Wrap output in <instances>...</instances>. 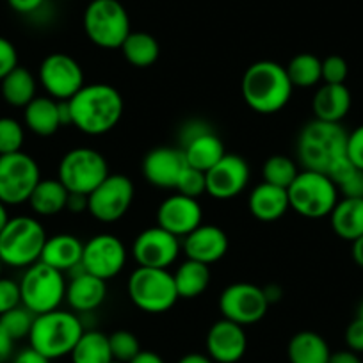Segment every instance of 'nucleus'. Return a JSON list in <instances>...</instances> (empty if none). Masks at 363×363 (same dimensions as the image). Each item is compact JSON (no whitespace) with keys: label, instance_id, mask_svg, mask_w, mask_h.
<instances>
[{"label":"nucleus","instance_id":"obj_1","mask_svg":"<svg viewBox=\"0 0 363 363\" xmlns=\"http://www.w3.org/2000/svg\"><path fill=\"white\" fill-rule=\"evenodd\" d=\"M72 127L86 135H104L121 121L125 102L120 91L111 84H86L68 100Z\"/></svg>","mask_w":363,"mask_h":363},{"label":"nucleus","instance_id":"obj_2","mask_svg":"<svg viewBox=\"0 0 363 363\" xmlns=\"http://www.w3.org/2000/svg\"><path fill=\"white\" fill-rule=\"evenodd\" d=\"M240 91L251 111L277 114L289 104L294 86L285 66L274 61H258L244 72Z\"/></svg>","mask_w":363,"mask_h":363},{"label":"nucleus","instance_id":"obj_3","mask_svg":"<svg viewBox=\"0 0 363 363\" xmlns=\"http://www.w3.org/2000/svg\"><path fill=\"white\" fill-rule=\"evenodd\" d=\"M347 132L340 123H328L313 118L301 128L296 141L298 160L303 169L326 173L344 157Z\"/></svg>","mask_w":363,"mask_h":363},{"label":"nucleus","instance_id":"obj_4","mask_svg":"<svg viewBox=\"0 0 363 363\" xmlns=\"http://www.w3.org/2000/svg\"><path fill=\"white\" fill-rule=\"evenodd\" d=\"M84 331L86 330L79 313L57 308L34 317L29 342L30 347L48 359H57L73 351Z\"/></svg>","mask_w":363,"mask_h":363},{"label":"nucleus","instance_id":"obj_5","mask_svg":"<svg viewBox=\"0 0 363 363\" xmlns=\"http://www.w3.org/2000/svg\"><path fill=\"white\" fill-rule=\"evenodd\" d=\"M47 237L43 225L36 218H9L0 232V260L9 267H30L40 262Z\"/></svg>","mask_w":363,"mask_h":363},{"label":"nucleus","instance_id":"obj_6","mask_svg":"<svg viewBox=\"0 0 363 363\" xmlns=\"http://www.w3.org/2000/svg\"><path fill=\"white\" fill-rule=\"evenodd\" d=\"M292 211L306 219L330 218L340 200L338 187L326 173L301 169L287 189Z\"/></svg>","mask_w":363,"mask_h":363},{"label":"nucleus","instance_id":"obj_7","mask_svg":"<svg viewBox=\"0 0 363 363\" xmlns=\"http://www.w3.org/2000/svg\"><path fill=\"white\" fill-rule=\"evenodd\" d=\"M128 298L145 313L169 312L178 298L173 272L167 269L141 267L132 271L127 284Z\"/></svg>","mask_w":363,"mask_h":363},{"label":"nucleus","instance_id":"obj_8","mask_svg":"<svg viewBox=\"0 0 363 363\" xmlns=\"http://www.w3.org/2000/svg\"><path fill=\"white\" fill-rule=\"evenodd\" d=\"M84 30L93 45L116 50L132 33L130 18L120 0H91L84 11Z\"/></svg>","mask_w":363,"mask_h":363},{"label":"nucleus","instance_id":"obj_9","mask_svg":"<svg viewBox=\"0 0 363 363\" xmlns=\"http://www.w3.org/2000/svg\"><path fill=\"white\" fill-rule=\"evenodd\" d=\"M18 284L22 305L34 315L57 310L66 299V274L43 262L27 267Z\"/></svg>","mask_w":363,"mask_h":363},{"label":"nucleus","instance_id":"obj_10","mask_svg":"<svg viewBox=\"0 0 363 363\" xmlns=\"http://www.w3.org/2000/svg\"><path fill=\"white\" fill-rule=\"evenodd\" d=\"M111 174L107 159L95 148L79 146L62 155L57 178L68 193L89 196Z\"/></svg>","mask_w":363,"mask_h":363},{"label":"nucleus","instance_id":"obj_11","mask_svg":"<svg viewBox=\"0 0 363 363\" xmlns=\"http://www.w3.org/2000/svg\"><path fill=\"white\" fill-rule=\"evenodd\" d=\"M41 180L36 160L26 152L0 155V201L6 205L27 203Z\"/></svg>","mask_w":363,"mask_h":363},{"label":"nucleus","instance_id":"obj_12","mask_svg":"<svg viewBox=\"0 0 363 363\" xmlns=\"http://www.w3.org/2000/svg\"><path fill=\"white\" fill-rule=\"evenodd\" d=\"M134 182L120 173H111L87 196V212L100 223H116L130 211L134 201Z\"/></svg>","mask_w":363,"mask_h":363},{"label":"nucleus","instance_id":"obj_13","mask_svg":"<svg viewBox=\"0 0 363 363\" xmlns=\"http://www.w3.org/2000/svg\"><path fill=\"white\" fill-rule=\"evenodd\" d=\"M269 301L264 294V287L237 281L228 285L219 296V312L223 319H228L240 326L257 324L265 317Z\"/></svg>","mask_w":363,"mask_h":363},{"label":"nucleus","instance_id":"obj_14","mask_svg":"<svg viewBox=\"0 0 363 363\" xmlns=\"http://www.w3.org/2000/svg\"><path fill=\"white\" fill-rule=\"evenodd\" d=\"M40 84L54 100H69L86 86L84 69L72 55L55 52L47 55L40 66Z\"/></svg>","mask_w":363,"mask_h":363},{"label":"nucleus","instance_id":"obj_15","mask_svg":"<svg viewBox=\"0 0 363 363\" xmlns=\"http://www.w3.org/2000/svg\"><path fill=\"white\" fill-rule=\"evenodd\" d=\"M127 247L113 233H96L84 242L82 267L87 272L109 281L123 271L127 264Z\"/></svg>","mask_w":363,"mask_h":363},{"label":"nucleus","instance_id":"obj_16","mask_svg":"<svg viewBox=\"0 0 363 363\" xmlns=\"http://www.w3.org/2000/svg\"><path fill=\"white\" fill-rule=\"evenodd\" d=\"M182 253V239L159 225L139 233L132 244V257L141 267L167 269Z\"/></svg>","mask_w":363,"mask_h":363},{"label":"nucleus","instance_id":"obj_17","mask_svg":"<svg viewBox=\"0 0 363 363\" xmlns=\"http://www.w3.org/2000/svg\"><path fill=\"white\" fill-rule=\"evenodd\" d=\"M207 194L214 200H232L250 184L251 171L246 160L235 153H225L218 164L205 173Z\"/></svg>","mask_w":363,"mask_h":363},{"label":"nucleus","instance_id":"obj_18","mask_svg":"<svg viewBox=\"0 0 363 363\" xmlns=\"http://www.w3.org/2000/svg\"><path fill=\"white\" fill-rule=\"evenodd\" d=\"M203 223V208L196 198L177 193L167 196L157 208V225L177 235L178 239L189 235Z\"/></svg>","mask_w":363,"mask_h":363},{"label":"nucleus","instance_id":"obj_19","mask_svg":"<svg viewBox=\"0 0 363 363\" xmlns=\"http://www.w3.org/2000/svg\"><path fill=\"white\" fill-rule=\"evenodd\" d=\"M186 167V157L180 148L159 146L146 153L145 160H143V177L153 187L177 189L178 178Z\"/></svg>","mask_w":363,"mask_h":363},{"label":"nucleus","instance_id":"obj_20","mask_svg":"<svg viewBox=\"0 0 363 363\" xmlns=\"http://www.w3.org/2000/svg\"><path fill=\"white\" fill-rule=\"evenodd\" d=\"M205 347H207V356L214 363L240 362L247 349V337L244 326L228 319H219L208 330Z\"/></svg>","mask_w":363,"mask_h":363},{"label":"nucleus","instance_id":"obj_21","mask_svg":"<svg viewBox=\"0 0 363 363\" xmlns=\"http://www.w3.org/2000/svg\"><path fill=\"white\" fill-rule=\"evenodd\" d=\"M66 299L72 312L87 313L99 308L107 298V281L87 272L82 265L68 274Z\"/></svg>","mask_w":363,"mask_h":363},{"label":"nucleus","instance_id":"obj_22","mask_svg":"<svg viewBox=\"0 0 363 363\" xmlns=\"http://www.w3.org/2000/svg\"><path fill=\"white\" fill-rule=\"evenodd\" d=\"M182 250L191 260L212 265L228 253V235L218 225L201 223L194 232L182 239Z\"/></svg>","mask_w":363,"mask_h":363},{"label":"nucleus","instance_id":"obj_23","mask_svg":"<svg viewBox=\"0 0 363 363\" xmlns=\"http://www.w3.org/2000/svg\"><path fill=\"white\" fill-rule=\"evenodd\" d=\"M82 253L84 242L79 237L72 233H55L47 237L40 262L69 274L73 269L82 265Z\"/></svg>","mask_w":363,"mask_h":363},{"label":"nucleus","instance_id":"obj_24","mask_svg":"<svg viewBox=\"0 0 363 363\" xmlns=\"http://www.w3.org/2000/svg\"><path fill=\"white\" fill-rule=\"evenodd\" d=\"M247 208H250L251 216L257 218L258 221H278L291 208L287 189L272 186V184H267V182H262L250 193Z\"/></svg>","mask_w":363,"mask_h":363},{"label":"nucleus","instance_id":"obj_25","mask_svg":"<svg viewBox=\"0 0 363 363\" xmlns=\"http://www.w3.org/2000/svg\"><path fill=\"white\" fill-rule=\"evenodd\" d=\"M352 96L345 84H323L312 100L315 120L340 123L351 111Z\"/></svg>","mask_w":363,"mask_h":363},{"label":"nucleus","instance_id":"obj_26","mask_svg":"<svg viewBox=\"0 0 363 363\" xmlns=\"http://www.w3.org/2000/svg\"><path fill=\"white\" fill-rule=\"evenodd\" d=\"M23 123L40 138L54 135L62 127L59 100H54L52 96H36L29 106L23 107Z\"/></svg>","mask_w":363,"mask_h":363},{"label":"nucleus","instance_id":"obj_27","mask_svg":"<svg viewBox=\"0 0 363 363\" xmlns=\"http://www.w3.org/2000/svg\"><path fill=\"white\" fill-rule=\"evenodd\" d=\"M333 232L340 239L356 240L363 235V198H342L330 214Z\"/></svg>","mask_w":363,"mask_h":363},{"label":"nucleus","instance_id":"obj_28","mask_svg":"<svg viewBox=\"0 0 363 363\" xmlns=\"http://www.w3.org/2000/svg\"><path fill=\"white\" fill-rule=\"evenodd\" d=\"M68 196V189L59 182V178H45V180L41 178L27 203L30 205L36 216L50 218L66 211Z\"/></svg>","mask_w":363,"mask_h":363},{"label":"nucleus","instance_id":"obj_29","mask_svg":"<svg viewBox=\"0 0 363 363\" xmlns=\"http://www.w3.org/2000/svg\"><path fill=\"white\" fill-rule=\"evenodd\" d=\"M180 150L184 152L187 166L196 167L203 173H207L214 164H218L226 153L225 145H223L221 138L216 134V130H211L207 134L200 135V138L193 139L186 146H182Z\"/></svg>","mask_w":363,"mask_h":363},{"label":"nucleus","instance_id":"obj_30","mask_svg":"<svg viewBox=\"0 0 363 363\" xmlns=\"http://www.w3.org/2000/svg\"><path fill=\"white\" fill-rule=\"evenodd\" d=\"M178 298L194 299L203 294L211 285V265L186 258L173 272Z\"/></svg>","mask_w":363,"mask_h":363},{"label":"nucleus","instance_id":"obj_31","mask_svg":"<svg viewBox=\"0 0 363 363\" xmlns=\"http://www.w3.org/2000/svg\"><path fill=\"white\" fill-rule=\"evenodd\" d=\"M287 356L291 363H328L331 351L319 333L299 331L289 342Z\"/></svg>","mask_w":363,"mask_h":363},{"label":"nucleus","instance_id":"obj_32","mask_svg":"<svg viewBox=\"0 0 363 363\" xmlns=\"http://www.w3.org/2000/svg\"><path fill=\"white\" fill-rule=\"evenodd\" d=\"M36 77L23 66H16L4 79L0 80V93L6 102L13 107H26L36 99Z\"/></svg>","mask_w":363,"mask_h":363},{"label":"nucleus","instance_id":"obj_33","mask_svg":"<svg viewBox=\"0 0 363 363\" xmlns=\"http://www.w3.org/2000/svg\"><path fill=\"white\" fill-rule=\"evenodd\" d=\"M69 356L73 363H111L113 354H111L109 335L96 330L84 331Z\"/></svg>","mask_w":363,"mask_h":363},{"label":"nucleus","instance_id":"obj_34","mask_svg":"<svg viewBox=\"0 0 363 363\" xmlns=\"http://www.w3.org/2000/svg\"><path fill=\"white\" fill-rule=\"evenodd\" d=\"M120 50L128 65L135 68H148L160 55L159 41L148 33H130Z\"/></svg>","mask_w":363,"mask_h":363},{"label":"nucleus","instance_id":"obj_35","mask_svg":"<svg viewBox=\"0 0 363 363\" xmlns=\"http://www.w3.org/2000/svg\"><path fill=\"white\" fill-rule=\"evenodd\" d=\"M287 75L294 87H313L323 80V61L313 54H299L291 59Z\"/></svg>","mask_w":363,"mask_h":363},{"label":"nucleus","instance_id":"obj_36","mask_svg":"<svg viewBox=\"0 0 363 363\" xmlns=\"http://www.w3.org/2000/svg\"><path fill=\"white\" fill-rule=\"evenodd\" d=\"M299 167L291 157L287 155H272L269 157L267 160L262 166V178L267 184H272V186L284 187V189H289L292 182L296 180L299 173Z\"/></svg>","mask_w":363,"mask_h":363},{"label":"nucleus","instance_id":"obj_37","mask_svg":"<svg viewBox=\"0 0 363 363\" xmlns=\"http://www.w3.org/2000/svg\"><path fill=\"white\" fill-rule=\"evenodd\" d=\"M34 313L30 310H27L26 306L20 305L16 308L9 310V312L2 313L0 315V324L8 331L9 337L13 340H22V338H29L30 330H33L34 324Z\"/></svg>","mask_w":363,"mask_h":363},{"label":"nucleus","instance_id":"obj_38","mask_svg":"<svg viewBox=\"0 0 363 363\" xmlns=\"http://www.w3.org/2000/svg\"><path fill=\"white\" fill-rule=\"evenodd\" d=\"M26 141L23 125L15 118H0V155L22 152Z\"/></svg>","mask_w":363,"mask_h":363},{"label":"nucleus","instance_id":"obj_39","mask_svg":"<svg viewBox=\"0 0 363 363\" xmlns=\"http://www.w3.org/2000/svg\"><path fill=\"white\" fill-rule=\"evenodd\" d=\"M109 345L113 359L128 363L141 352V344L132 331L118 330L109 335Z\"/></svg>","mask_w":363,"mask_h":363},{"label":"nucleus","instance_id":"obj_40","mask_svg":"<svg viewBox=\"0 0 363 363\" xmlns=\"http://www.w3.org/2000/svg\"><path fill=\"white\" fill-rule=\"evenodd\" d=\"M177 191L184 196L189 198H200L207 194V177L203 171L196 169V167L187 166L184 173L180 174L177 184Z\"/></svg>","mask_w":363,"mask_h":363},{"label":"nucleus","instance_id":"obj_41","mask_svg":"<svg viewBox=\"0 0 363 363\" xmlns=\"http://www.w3.org/2000/svg\"><path fill=\"white\" fill-rule=\"evenodd\" d=\"M349 75V66L340 55H328L323 61L324 84H344Z\"/></svg>","mask_w":363,"mask_h":363},{"label":"nucleus","instance_id":"obj_42","mask_svg":"<svg viewBox=\"0 0 363 363\" xmlns=\"http://www.w3.org/2000/svg\"><path fill=\"white\" fill-rule=\"evenodd\" d=\"M22 305V292L18 281L0 278V315Z\"/></svg>","mask_w":363,"mask_h":363},{"label":"nucleus","instance_id":"obj_43","mask_svg":"<svg viewBox=\"0 0 363 363\" xmlns=\"http://www.w3.org/2000/svg\"><path fill=\"white\" fill-rule=\"evenodd\" d=\"M211 130H214L212 125L208 121L201 120V118H191V120L184 121L180 128H178V145H180L178 148L186 146L187 143H191L193 139L200 138V135L207 134Z\"/></svg>","mask_w":363,"mask_h":363},{"label":"nucleus","instance_id":"obj_44","mask_svg":"<svg viewBox=\"0 0 363 363\" xmlns=\"http://www.w3.org/2000/svg\"><path fill=\"white\" fill-rule=\"evenodd\" d=\"M338 193L344 198H363V169L354 167L337 184Z\"/></svg>","mask_w":363,"mask_h":363},{"label":"nucleus","instance_id":"obj_45","mask_svg":"<svg viewBox=\"0 0 363 363\" xmlns=\"http://www.w3.org/2000/svg\"><path fill=\"white\" fill-rule=\"evenodd\" d=\"M345 153H347V159L358 169H363V125L356 127L352 132H347Z\"/></svg>","mask_w":363,"mask_h":363},{"label":"nucleus","instance_id":"obj_46","mask_svg":"<svg viewBox=\"0 0 363 363\" xmlns=\"http://www.w3.org/2000/svg\"><path fill=\"white\" fill-rule=\"evenodd\" d=\"M18 66V52L8 38L0 36V80Z\"/></svg>","mask_w":363,"mask_h":363},{"label":"nucleus","instance_id":"obj_47","mask_svg":"<svg viewBox=\"0 0 363 363\" xmlns=\"http://www.w3.org/2000/svg\"><path fill=\"white\" fill-rule=\"evenodd\" d=\"M345 344L351 351L363 352V320L358 317L345 330Z\"/></svg>","mask_w":363,"mask_h":363},{"label":"nucleus","instance_id":"obj_48","mask_svg":"<svg viewBox=\"0 0 363 363\" xmlns=\"http://www.w3.org/2000/svg\"><path fill=\"white\" fill-rule=\"evenodd\" d=\"M8 4L20 15H33L43 8L45 0H8Z\"/></svg>","mask_w":363,"mask_h":363},{"label":"nucleus","instance_id":"obj_49","mask_svg":"<svg viewBox=\"0 0 363 363\" xmlns=\"http://www.w3.org/2000/svg\"><path fill=\"white\" fill-rule=\"evenodd\" d=\"M52 359H48L47 356L41 354L40 351H36L34 347H26L20 352H16L15 358H13V363H50Z\"/></svg>","mask_w":363,"mask_h":363},{"label":"nucleus","instance_id":"obj_50","mask_svg":"<svg viewBox=\"0 0 363 363\" xmlns=\"http://www.w3.org/2000/svg\"><path fill=\"white\" fill-rule=\"evenodd\" d=\"M15 340L8 335V331L0 324V363H6L13 356Z\"/></svg>","mask_w":363,"mask_h":363},{"label":"nucleus","instance_id":"obj_51","mask_svg":"<svg viewBox=\"0 0 363 363\" xmlns=\"http://www.w3.org/2000/svg\"><path fill=\"white\" fill-rule=\"evenodd\" d=\"M66 211L73 212V214L87 212V196H86V194L69 193L68 203H66Z\"/></svg>","mask_w":363,"mask_h":363},{"label":"nucleus","instance_id":"obj_52","mask_svg":"<svg viewBox=\"0 0 363 363\" xmlns=\"http://www.w3.org/2000/svg\"><path fill=\"white\" fill-rule=\"evenodd\" d=\"M328 363H363L362 359H359L358 352L351 351V349H347V351H338V352H331L330 356V362Z\"/></svg>","mask_w":363,"mask_h":363},{"label":"nucleus","instance_id":"obj_53","mask_svg":"<svg viewBox=\"0 0 363 363\" xmlns=\"http://www.w3.org/2000/svg\"><path fill=\"white\" fill-rule=\"evenodd\" d=\"M128 363H164V359L153 351H141L134 359H132V362Z\"/></svg>","mask_w":363,"mask_h":363},{"label":"nucleus","instance_id":"obj_54","mask_svg":"<svg viewBox=\"0 0 363 363\" xmlns=\"http://www.w3.org/2000/svg\"><path fill=\"white\" fill-rule=\"evenodd\" d=\"M264 294H265V298H267L269 305H271V303L280 301L281 296H284V291H281L280 285L271 284V285H267V287H264Z\"/></svg>","mask_w":363,"mask_h":363},{"label":"nucleus","instance_id":"obj_55","mask_svg":"<svg viewBox=\"0 0 363 363\" xmlns=\"http://www.w3.org/2000/svg\"><path fill=\"white\" fill-rule=\"evenodd\" d=\"M352 260L356 262V265L363 269V235L358 237L356 240H352Z\"/></svg>","mask_w":363,"mask_h":363},{"label":"nucleus","instance_id":"obj_56","mask_svg":"<svg viewBox=\"0 0 363 363\" xmlns=\"http://www.w3.org/2000/svg\"><path fill=\"white\" fill-rule=\"evenodd\" d=\"M177 363H214L207 354H200V352H189V354L182 356Z\"/></svg>","mask_w":363,"mask_h":363},{"label":"nucleus","instance_id":"obj_57","mask_svg":"<svg viewBox=\"0 0 363 363\" xmlns=\"http://www.w3.org/2000/svg\"><path fill=\"white\" fill-rule=\"evenodd\" d=\"M8 221H9L8 205L0 201V232H2V228H4L6 225H8Z\"/></svg>","mask_w":363,"mask_h":363},{"label":"nucleus","instance_id":"obj_58","mask_svg":"<svg viewBox=\"0 0 363 363\" xmlns=\"http://www.w3.org/2000/svg\"><path fill=\"white\" fill-rule=\"evenodd\" d=\"M356 317H358V319H362V320H363V301L359 303V306H358V313H356Z\"/></svg>","mask_w":363,"mask_h":363},{"label":"nucleus","instance_id":"obj_59","mask_svg":"<svg viewBox=\"0 0 363 363\" xmlns=\"http://www.w3.org/2000/svg\"><path fill=\"white\" fill-rule=\"evenodd\" d=\"M2 265L4 264H2V260H0V278H2Z\"/></svg>","mask_w":363,"mask_h":363},{"label":"nucleus","instance_id":"obj_60","mask_svg":"<svg viewBox=\"0 0 363 363\" xmlns=\"http://www.w3.org/2000/svg\"><path fill=\"white\" fill-rule=\"evenodd\" d=\"M111 363H123V362H118V359H113V362H111Z\"/></svg>","mask_w":363,"mask_h":363}]
</instances>
